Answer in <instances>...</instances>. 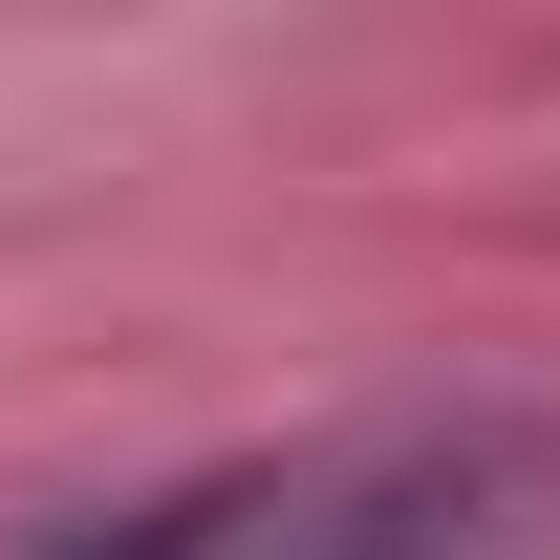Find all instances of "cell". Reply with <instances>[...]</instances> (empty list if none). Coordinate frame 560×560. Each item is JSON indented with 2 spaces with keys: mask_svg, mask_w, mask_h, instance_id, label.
<instances>
[{
  "mask_svg": "<svg viewBox=\"0 0 560 560\" xmlns=\"http://www.w3.org/2000/svg\"><path fill=\"white\" fill-rule=\"evenodd\" d=\"M517 539H539V453H495V431H410V453L324 475L259 560H517Z\"/></svg>",
  "mask_w": 560,
  "mask_h": 560,
  "instance_id": "cell-1",
  "label": "cell"
},
{
  "mask_svg": "<svg viewBox=\"0 0 560 560\" xmlns=\"http://www.w3.org/2000/svg\"><path fill=\"white\" fill-rule=\"evenodd\" d=\"M215 517H237V495H151L130 539H44V560H215Z\"/></svg>",
  "mask_w": 560,
  "mask_h": 560,
  "instance_id": "cell-2",
  "label": "cell"
}]
</instances>
